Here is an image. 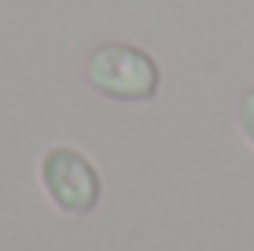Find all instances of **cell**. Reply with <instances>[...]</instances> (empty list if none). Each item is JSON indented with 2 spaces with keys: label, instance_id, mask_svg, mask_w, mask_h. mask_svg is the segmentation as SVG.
Returning a JSON list of instances; mask_svg holds the SVG:
<instances>
[{
  "label": "cell",
  "instance_id": "6da1fadb",
  "mask_svg": "<svg viewBox=\"0 0 254 251\" xmlns=\"http://www.w3.org/2000/svg\"><path fill=\"white\" fill-rule=\"evenodd\" d=\"M89 82L115 100H151L159 92V67L133 45H100L89 56Z\"/></svg>",
  "mask_w": 254,
  "mask_h": 251
},
{
  "label": "cell",
  "instance_id": "3957f363",
  "mask_svg": "<svg viewBox=\"0 0 254 251\" xmlns=\"http://www.w3.org/2000/svg\"><path fill=\"white\" fill-rule=\"evenodd\" d=\"M236 115H240V129H243V137L254 144V89H247L240 96V107H236Z\"/></svg>",
  "mask_w": 254,
  "mask_h": 251
},
{
  "label": "cell",
  "instance_id": "7a4b0ae2",
  "mask_svg": "<svg viewBox=\"0 0 254 251\" xmlns=\"http://www.w3.org/2000/svg\"><path fill=\"white\" fill-rule=\"evenodd\" d=\"M41 181L48 200L66 214H85L100 200V174L74 148H52L41 163Z\"/></svg>",
  "mask_w": 254,
  "mask_h": 251
}]
</instances>
